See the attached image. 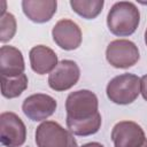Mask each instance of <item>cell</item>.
<instances>
[{
    "instance_id": "1",
    "label": "cell",
    "mask_w": 147,
    "mask_h": 147,
    "mask_svg": "<svg viewBox=\"0 0 147 147\" xmlns=\"http://www.w3.org/2000/svg\"><path fill=\"white\" fill-rule=\"evenodd\" d=\"M98 96L90 90L71 92L65 100L67 126L69 131L79 137L95 134L101 127Z\"/></svg>"
},
{
    "instance_id": "2",
    "label": "cell",
    "mask_w": 147,
    "mask_h": 147,
    "mask_svg": "<svg viewBox=\"0 0 147 147\" xmlns=\"http://www.w3.org/2000/svg\"><path fill=\"white\" fill-rule=\"evenodd\" d=\"M140 22V11L131 1L115 2L107 15V26L117 37H129L136 32Z\"/></svg>"
},
{
    "instance_id": "3",
    "label": "cell",
    "mask_w": 147,
    "mask_h": 147,
    "mask_svg": "<svg viewBox=\"0 0 147 147\" xmlns=\"http://www.w3.org/2000/svg\"><path fill=\"white\" fill-rule=\"evenodd\" d=\"M106 93L116 105H130L140 93V78L133 74L118 75L108 83Z\"/></svg>"
},
{
    "instance_id": "4",
    "label": "cell",
    "mask_w": 147,
    "mask_h": 147,
    "mask_svg": "<svg viewBox=\"0 0 147 147\" xmlns=\"http://www.w3.org/2000/svg\"><path fill=\"white\" fill-rule=\"evenodd\" d=\"M34 140L37 147H78L72 133L54 121L38 125Z\"/></svg>"
},
{
    "instance_id": "5",
    "label": "cell",
    "mask_w": 147,
    "mask_h": 147,
    "mask_svg": "<svg viewBox=\"0 0 147 147\" xmlns=\"http://www.w3.org/2000/svg\"><path fill=\"white\" fill-rule=\"evenodd\" d=\"M108 63L117 69L133 67L140 59L138 46L127 39H116L108 44L106 49Z\"/></svg>"
},
{
    "instance_id": "6",
    "label": "cell",
    "mask_w": 147,
    "mask_h": 147,
    "mask_svg": "<svg viewBox=\"0 0 147 147\" xmlns=\"http://www.w3.org/2000/svg\"><path fill=\"white\" fill-rule=\"evenodd\" d=\"M26 140V127L23 121L11 111L0 115V141L5 147H21Z\"/></svg>"
},
{
    "instance_id": "7",
    "label": "cell",
    "mask_w": 147,
    "mask_h": 147,
    "mask_svg": "<svg viewBox=\"0 0 147 147\" xmlns=\"http://www.w3.org/2000/svg\"><path fill=\"white\" fill-rule=\"evenodd\" d=\"M80 69L72 60H62L48 76V85L56 92H63L77 84Z\"/></svg>"
},
{
    "instance_id": "8",
    "label": "cell",
    "mask_w": 147,
    "mask_h": 147,
    "mask_svg": "<svg viewBox=\"0 0 147 147\" xmlns=\"http://www.w3.org/2000/svg\"><path fill=\"white\" fill-rule=\"evenodd\" d=\"M56 100L44 93H36L24 99L22 110L24 115L34 122H40L51 117L56 110Z\"/></svg>"
},
{
    "instance_id": "9",
    "label": "cell",
    "mask_w": 147,
    "mask_h": 147,
    "mask_svg": "<svg viewBox=\"0 0 147 147\" xmlns=\"http://www.w3.org/2000/svg\"><path fill=\"white\" fill-rule=\"evenodd\" d=\"M111 140L114 147H140L146 136L142 127L132 121H121L111 130Z\"/></svg>"
},
{
    "instance_id": "10",
    "label": "cell",
    "mask_w": 147,
    "mask_h": 147,
    "mask_svg": "<svg viewBox=\"0 0 147 147\" xmlns=\"http://www.w3.org/2000/svg\"><path fill=\"white\" fill-rule=\"evenodd\" d=\"M54 42L64 51L77 49L82 44V30L71 20L63 18L55 23L52 30Z\"/></svg>"
},
{
    "instance_id": "11",
    "label": "cell",
    "mask_w": 147,
    "mask_h": 147,
    "mask_svg": "<svg viewBox=\"0 0 147 147\" xmlns=\"http://www.w3.org/2000/svg\"><path fill=\"white\" fill-rule=\"evenodd\" d=\"M25 63L22 52L14 46H1L0 74L2 77H16L24 74Z\"/></svg>"
},
{
    "instance_id": "12",
    "label": "cell",
    "mask_w": 147,
    "mask_h": 147,
    "mask_svg": "<svg viewBox=\"0 0 147 147\" xmlns=\"http://www.w3.org/2000/svg\"><path fill=\"white\" fill-rule=\"evenodd\" d=\"M56 0H23L22 9L24 15L34 23H46L56 13Z\"/></svg>"
},
{
    "instance_id": "13",
    "label": "cell",
    "mask_w": 147,
    "mask_h": 147,
    "mask_svg": "<svg viewBox=\"0 0 147 147\" xmlns=\"http://www.w3.org/2000/svg\"><path fill=\"white\" fill-rule=\"evenodd\" d=\"M29 59L31 69L38 75L51 74L59 63L55 52L45 45L32 47L29 53Z\"/></svg>"
},
{
    "instance_id": "14",
    "label": "cell",
    "mask_w": 147,
    "mask_h": 147,
    "mask_svg": "<svg viewBox=\"0 0 147 147\" xmlns=\"http://www.w3.org/2000/svg\"><path fill=\"white\" fill-rule=\"evenodd\" d=\"M28 77L22 74L16 77L1 78V94L6 99H14L20 96L28 87Z\"/></svg>"
},
{
    "instance_id": "15",
    "label": "cell",
    "mask_w": 147,
    "mask_h": 147,
    "mask_svg": "<svg viewBox=\"0 0 147 147\" xmlns=\"http://www.w3.org/2000/svg\"><path fill=\"white\" fill-rule=\"evenodd\" d=\"M71 9L86 20L95 18L103 8V0H70Z\"/></svg>"
},
{
    "instance_id": "16",
    "label": "cell",
    "mask_w": 147,
    "mask_h": 147,
    "mask_svg": "<svg viewBox=\"0 0 147 147\" xmlns=\"http://www.w3.org/2000/svg\"><path fill=\"white\" fill-rule=\"evenodd\" d=\"M16 18L11 13H6L0 17V41L7 42L13 39L16 33Z\"/></svg>"
},
{
    "instance_id": "17",
    "label": "cell",
    "mask_w": 147,
    "mask_h": 147,
    "mask_svg": "<svg viewBox=\"0 0 147 147\" xmlns=\"http://www.w3.org/2000/svg\"><path fill=\"white\" fill-rule=\"evenodd\" d=\"M140 93L142 98L147 101V75H144L140 78Z\"/></svg>"
},
{
    "instance_id": "18",
    "label": "cell",
    "mask_w": 147,
    "mask_h": 147,
    "mask_svg": "<svg viewBox=\"0 0 147 147\" xmlns=\"http://www.w3.org/2000/svg\"><path fill=\"white\" fill-rule=\"evenodd\" d=\"M80 147H105V146L99 144V142H87V144H84Z\"/></svg>"
},
{
    "instance_id": "19",
    "label": "cell",
    "mask_w": 147,
    "mask_h": 147,
    "mask_svg": "<svg viewBox=\"0 0 147 147\" xmlns=\"http://www.w3.org/2000/svg\"><path fill=\"white\" fill-rule=\"evenodd\" d=\"M145 44H146V46H147V29H146V31H145Z\"/></svg>"
},
{
    "instance_id": "20",
    "label": "cell",
    "mask_w": 147,
    "mask_h": 147,
    "mask_svg": "<svg viewBox=\"0 0 147 147\" xmlns=\"http://www.w3.org/2000/svg\"><path fill=\"white\" fill-rule=\"evenodd\" d=\"M140 147H147V139L145 140V142H144V144H142V145H141Z\"/></svg>"
}]
</instances>
